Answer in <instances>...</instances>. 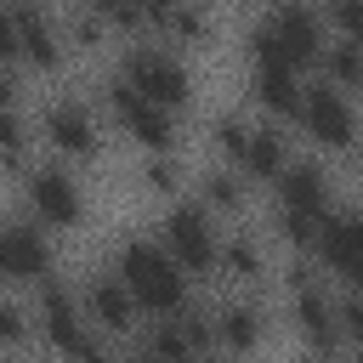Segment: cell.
Returning a JSON list of instances; mask_svg holds the SVG:
<instances>
[{"mask_svg":"<svg viewBox=\"0 0 363 363\" xmlns=\"http://www.w3.org/2000/svg\"><path fill=\"white\" fill-rule=\"evenodd\" d=\"M216 340H221V357H250L261 352L267 340V318L255 301H221L216 306Z\"/></svg>","mask_w":363,"mask_h":363,"instance_id":"ac0fdd59","label":"cell"},{"mask_svg":"<svg viewBox=\"0 0 363 363\" xmlns=\"http://www.w3.org/2000/svg\"><path fill=\"white\" fill-rule=\"evenodd\" d=\"M306 363H340V357H335V352H312Z\"/></svg>","mask_w":363,"mask_h":363,"instance_id":"1f68e13d","label":"cell"},{"mask_svg":"<svg viewBox=\"0 0 363 363\" xmlns=\"http://www.w3.org/2000/svg\"><path fill=\"white\" fill-rule=\"evenodd\" d=\"M261 272H267L261 244H255L250 233H233V238L221 244V278H227V284H261Z\"/></svg>","mask_w":363,"mask_h":363,"instance_id":"44dd1931","label":"cell"},{"mask_svg":"<svg viewBox=\"0 0 363 363\" xmlns=\"http://www.w3.org/2000/svg\"><path fill=\"white\" fill-rule=\"evenodd\" d=\"M79 6H91V11H108V17L119 11V0H79Z\"/></svg>","mask_w":363,"mask_h":363,"instance_id":"f1b7e54d","label":"cell"},{"mask_svg":"<svg viewBox=\"0 0 363 363\" xmlns=\"http://www.w3.org/2000/svg\"><path fill=\"white\" fill-rule=\"evenodd\" d=\"M79 301H85V312H91V323L102 329V335H130L147 312L136 306V295H130V284L119 278V272H102V278H91L85 289H79Z\"/></svg>","mask_w":363,"mask_h":363,"instance_id":"5bb4252c","label":"cell"},{"mask_svg":"<svg viewBox=\"0 0 363 363\" xmlns=\"http://www.w3.org/2000/svg\"><path fill=\"white\" fill-rule=\"evenodd\" d=\"M250 102L267 113V119H301V102H306V85L295 68H250Z\"/></svg>","mask_w":363,"mask_h":363,"instance_id":"2e32d148","label":"cell"},{"mask_svg":"<svg viewBox=\"0 0 363 363\" xmlns=\"http://www.w3.org/2000/svg\"><path fill=\"white\" fill-rule=\"evenodd\" d=\"M62 34H68V45H74V51H102V45H108V34H113V23H108V11L79 6V11L62 23Z\"/></svg>","mask_w":363,"mask_h":363,"instance_id":"603a6c76","label":"cell"},{"mask_svg":"<svg viewBox=\"0 0 363 363\" xmlns=\"http://www.w3.org/2000/svg\"><path fill=\"white\" fill-rule=\"evenodd\" d=\"M312 261H318V255H295V267H289V318H295V329H301V340H306L312 352H335V346L346 340V329H340V301L323 295V284L312 278Z\"/></svg>","mask_w":363,"mask_h":363,"instance_id":"ba28073f","label":"cell"},{"mask_svg":"<svg viewBox=\"0 0 363 363\" xmlns=\"http://www.w3.org/2000/svg\"><path fill=\"white\" fill-rule=\"evenodd\" d=\"M119 79H130L142 96H153V102L170 108V113H187V108H193V68L182 62V51H164V45L136 40V45H125V57H119Z\"/></svg>","mask_w":363,"mask_h":363,"instance_id":"8992f818","label":"cell"},{"mask_svg":"<svg viewBox=\"0 0 363 363\" xmlns=\"http://www.w3.org/2000/svg\"><path fill=\"white\" fill-rule=\"evenodd\" d=\"M130 363H164V357H159V352H147V346H142V352H136V357H130Z\"/></svg>","mask_w":363,"mask_h":363,"instance_id":"f546056e","label":"cell"},{"mask_svg":"<svg viewBox=\"0 0 363 363\" xmlns=\"http://www.w3.org/2000/svg\"><path fill=\"white\" fill-rule=\"evenodd\" d=\"M142 187L176 199V193H182V159H176V153H147V164H142Z\"/></svg>","mask_w":363,"mask_h":363,"instance_id":"d4e9b609","label":"cell"},{"mask_svg":"<svg viewBox=\"0 0 363 363\" xmlns=\"http://www.w3.org/2000/svg\"><path fill=\"white\" fill-rule=\"evenodd\" d=\"M199 199L216 210V216H244L250 210V176L244 170H227V164H216V170H204L199 176Z\"/></svg>","mask_w":363,"mask_h":363,"instance_id":"d6986e66","label":"cell"},{"mask_svg":"<svg viewBox=\"0 0 363 363\" xmlns=\"http://www.w3.org/2000/svg\"><path fill=\"white\" fill-rule=\"evenodd\" d=\"M329 28H335V40H357L363 45V0H329Z\"/></svg>","mask_w":363,"mask_h":363,"instance_id":"83f0119b","label":"cell"},{"mask_svg":"<svg viewBox=\"0 0 363 363\" xmlns=\"http://www.w3.org/2000/svg\"><path fill=\"white\" fill-rule=\"evenodd\" d=\"M329 51V17L306 0H278L250 28V68H318Z\"/></svg>","mask_w":363,"mask_h":363,"instance_id":"6da1fadb","label":"cell"},{"mask_svg":"<svg viewBox=\"0 0 363 363\" xmlns=\"http://www.w3.org/2000/svg\"><path fill=\"white\" fill-rule=\"evenodd\" d=\"M34 323H40V346L62 363H85L91 352H102V329L91 323L85 301L57 278L34 289Z\"/></svg>","mask_w":363,"mask_h":363,"instance_id":"3957f363","label":"cell"},{"mask_svg":"<svg viewBox=\"0 0 363 363\" xmlns=\"http://www.w3.org/2000/svg\"><path fill=\"white\" fill-rule=\"evenodd\" d=\"M11 363H28V357H11Z\"/></svg>","mask_w":363,"mask_h":363,"instance_id":"d6a6232c","label":"cell"},{"mask_svg":"<svg viewBox=\"0 0 363 363\" xmlns=\"http://www.w3.org/2000/svg\"><path fill=\"white\" fill-rule=\"evenodd\" d=\"M244 6H255V0H244Z\"/></svg>","mask_w":363,"mask_h":363,"instance_id":"836d02e7","label":"cell"},{"mask_svg":"<svg viewBox=\"0 0 363 363\" xmlns=\"http://www.w3.org/2000/svg\"><path fill=\"white\" fill-rule=\"evenodd\" d=\"M102 102H108V113H113V125H119V136H130L142 153H176L182 147V113H170V108H159L153 96H142L130 79H108L102 85Z\"/></svg>","mask_w":363,"mask_h":363,"instance_id":"5b68a950","label":"cell"},{"mask_svg":"<svg viewBox=\"0 0 363 363\" xmlns=\"http://www.w3.org/2000/svg\"><path fill=\"white\" fill-rule=\"evenodd\" d=\"M23 199H28V216L45 233H74L85 221V193L62 164H34L28 182H23Z\"/></svg>","mask_w":363,"mask_h":363,"instance_id":"30bf717a","label":"cell"},{"mask_svg":"<svg viewBox=\"0 0 363 363\" xmlns=\"http://www.w3.org/2000/svg\"><path fill=\"white\" fill-rule=\"evenodd\" d=\"M278 216H295V221H329V170L318 159H295L284 176H278Z\"/></svg>","mask_w":363,"mask_h":363,"instance_id":"4fadbf2b","label":"cell"},{"mask_svg":"<svg viewBox=\"0 0 363 363\" xmlns=\"http://www.w3.org/2000/svg\"><path fill=\"white\" fill-rule=\"evenodd\" d=\"M6 164L28 170V119H23V102L6 108Z\"/></svg>","mask_w":363,"mask_h":363,"instance_id":"4316f807","label":"cell"},{"mask_svg":"<svg viewBox=\"0 0 363 363\" xmlns=\"http://www.w3.org/2000/svg\"><path fill=\"white\" fill-rule=\"evenodd\" d=\"M142 346H147V352H159L164 363H199V357H204L182 312H176V318H153V323H147V340H142Z\"/></svg>","mask_w":363,"mask_h":363,"instance_id":"ffe728a7","label":"cell"},{"mask_svg":"<svg viewBox=\"0 0 363 363\" xmlns=\"http://www.w3.org/2000/svg\"><path fill=\"white\" fill-rule=\"evenodd\" d=\"M301 130L312 136L318 153H346V147H357L352 91H340V85H329V79H312V85H306V102H301Z\"/></svg>","mask_w":363,"mask_h":363,"instance_id":"9c48e42d","label":"cell"},{"mask_svg":"<svg viewBox=\"0 0 363 363\" xmlns=\"http://www.w3.org/2000/svg\"><path fill=\"white\" fill-rule=\"evenodd\" d=\"M113 272L130 284V295L147 318H176L193 306V272L164 250V238H125Z\"/></svg>","mask_w":363,"mask_h":363,"instance_id":"7a4b0ae2","label":"cell"},{"mask_svg":"<svg viewBox=\"0 0 363 363\" xmlns=\"http://www.w3.org/2000/svg\"><path fill=\"white\" fill-rule=\"evenodd\" d=\"M289 164H295V159H289V136H284V125H278V119H261V125L250 130V147H244L238 170H244L250 182L278 187V176H284Z\"/></svg>","mask_w":363,"mask_h":363,"instance_id":"e0dca14e","label":"cell"},{"mask_svg":"<svg viewBox=\"0 0 363 363\" xmlns=\"http://www.w3.org/2000/svg\"><path fill=\"white\" fill-rule=\"evenodd\" d=\"M318 79H329L340 91H363V45L357 40H329V51L318 62Z\"/></svg>","mask_w":363,"mask_h":363,"instance_id":"7402d4cb","label":"cell"},{"mask_svg":"<svg viewBox=\"0 0 363 363\" xmlns=\"http://www.w3.org/2000/svg\"><path fill=\"white\" fill-rule=\"evenodd\" d=\"M159 238L164 250L193 272V278H221V227H216V210L204 199H170L164 221H159Z\"/></svg>","mask_w":363,"mask_h":363,"instance_id":"277c9868","label":"cell"},{"mask_svg":"<svg viewBox=\"0 0 363 363\" xmlns=\"http://www.w3.org/2000/svg\"><path fill=\"white\" fill-rule=\"evenodd\" d=\"M62 51H68V34L51 23V11L40 0H11L6 6V68L57 74Z\"/></svg>","mask_w":363,"mask_h":363,"instance_id":"52a82bcc","label":"cell"},{"mask_svg":"<svg viewBox=\"0 0 363 363\" xmlns=\"http://www.w3.org/2000/svg\"><path fill=\"white\" fill-rule=\"evenodd\" d=\"M318 267H329L340 284L363 289V216H329L318 233Z\"/></svg>","mask_w":363,"mask_h":363,"instance_id":"9a60e30c","label":"cell"},{"mask_svg":"<svg viewBox=\"0 0 363 363\" xmlns=\"http://www.w3.org/2000/svg\"><path fill=\"white\" fill-rule=\"evenodd\" d=\"M0 335H6L11 357H23V352H28V335H40V323H34V312H28L23 301H6V306H0Z\"/></svg>","mask_w":363,"mask_h":363,"instance_id":"484cf974","label":"cell"},{"mask_svg":"<svg viewBox=\"0 0 363 363\" xmlns=\"http://www.w3.org/2000/svg\"><path fill=\"white\" fill-rule=\"evenodd\" d=\"M250 130H255V125L238 119V113H221V119L210 125V142H216V153H221L233 170H238V159H244V147H250Z\"/></svg>","mask_w":363,"mask_h":363,"instance_id":"cb8c5ba5","label":"cell"},{"mask_svg":"<svg viewBox=\"0 0 363 363\" xmlns=\"http://www.w3.org/2000/svg\"><path fill=\"white\" fill-rule=\"evenodd\" d=\"M0 272H6L11 289H40V284L57 278V250H51V238H45V227L34 216H23V221L6 227V238H0Z\"/></svg>","mask_w":363,"mask_h":363,"instance_id":"8fae6325","label":"cell"},{"mask_svg":"<svg viewBox=\"0 0 363 363\" xmlns=\"http://www.w3.org/2000/svg\"><path fill=\"white\" fill-rule=\"evenodd\" d=\"M40 142H45L57 159L85 164V159H96V153H102V119L91 113V102L62 96V102H51V108L40 113Z\"/></svg>","mask_w":363,"mask_h":363,"instance_id":"7c38bea8","label":"cell"},{"mask_svg":"<svg viewBox=\"0 0 363 363\" xmlns=\"http://www.w3.org/2000/svg\"><path fill=\"white\" fill-rule=\"evenodd\" d=\"M85 363H130V357H108V352H91Z\"/></svg>","mask_w":363,"mask_h":363,"instance_id":"4dcf8cb0","label":"cell"}]
</instances>
